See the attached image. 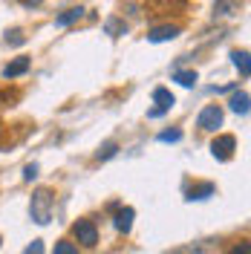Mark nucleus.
<instances>
[{
  "label": "nucleus",
  "mask_w": 251,
  "mask_h": 254,
  "mask_svg": "<svg viewBox=\"0 0 251 254\" xmlns=\"http://www.w3.org/2000/svg\"><path fill=\"white\" fill-rule=\"evenodd\" d=\"M196 125L202 127V130H208V133H214L217 127H222V107H217V104H208V107L199 113Z\"/></svg>",
  "instance_id": "nucleus-2"
},
{
  "label": "nucleus",
  "mask_w": 251,
  "mask_h": 254,
  "mask_svg": "<svg viewBox=\"0 0 251 254\" xmlns=\"http://www.w3.org/2000/svg\"><path fill=\"white\" fill-rule=\"evenodd\" d=\"M214 185L211 182H202V185H193V188L188 190V199H208V196H214Z\"/></svg>",
  "instance_id": "nucleus-14"
},
{
  "label": "nucleus",
  "mask_w": 251,
  "mask_h": 254,
  "mask_svg": "<svg viewBox=\"0 0 251 254\" xmlns=\"http://www.w3.org/2000/svg\"><path fill=\"white\" fill-rule=\"evenodd\" d=\"M55 254H78V249H75L72 243L61 240V243H55Z\"/></svg>",
  "instance_id": "nucleus-18"
},
{
  "label": "nucleus",
  "mask_w": 251,
  "mask_h": 254,
  "mask_svg": "<svg viewBox=\"0 0 251 254\" xmlns=\"http://www.w3.org/2000/svg\"><path fill=\"white\" fill-rule=\"evenodd\" d=\"M116 150H119V144H116V142H107V144H101V147H98L95 159H98V162H104V159L116 156Z\"/></svg>",
  "instance_id": "nucleus-16"
},
{
  "label": "nucleus",
  "mask_w": 251,
  "mask_h": 254,
  "mask_svg": "<svg viewBox=\"0 0 251 254\" xmlns=\"http://www.w3.org/2000/svg\"><path fill=\"white\" fill-rule=\"evenodd\" d=\"M168 254H202V246H185V249H176V252Z\"/></svg>",
  "instance_id": "nucleus-20"
},
{
  "label": "nucleus",
  "mask_w": 251,
  "mask_h": 254,
  "mask_svg": "<svg viewBox=\"0 0 251 254\" xmlns=\"http://www.w3.org/2000/svg\"><path fill=\"white\" fill-rule=\"evenodd\" d=\"M133 217H136V211H133L130 205H127V208H119V211H116V220H113V225H116L122 234H127V231L133 228Z\"/></svg>",
  "instance_id": "nucleus-8"
},
{
  "label": "nucleus",
  "mask_w": 251,
  "mask_h": 254,
  "mask_svg": "<svg viewBox=\"0 0 251 254\" xmlns=\"http://www.w3.org/2000/svg\"><path fill=\"white\" fill-rule=\"evenodd\" d=\"M35 176H38V165H26V171H23V179H26V182H32Z\"/></svg>",
  "instance_id": "nucleus-23"
},
{
  "label": "nucleus",
  "mask_w": 251,
  "mask_h": 254,
  "mask_svg": "<svg viewBox=\"0 0 251 254\" xmlns=\"http://www.w3.org/2000/svg\"><path fill=\"white\" fill-rule=\"evenodd\" d=\"M234 147H237V139L234 136H217L214 142H211V153H214V159H231V153H234Z\"/></svg>",
  "instance_id": "nucleus-4"
},
{
  "label": "nucleus",
  "mask_w": 251,
  "mask_h": 254,
  "mask_svg": "<svg viewBox=\"0 0 251 254\" xmlns=\"http://www.w3.org/2000/svg\"><path fill=\"white\" fill-rule=\"evenodd\" d=\"M228 104H231V110H234V113H240V116H246V113H249V93H246V90H240V93H234V95H231V101H228Z\"/></svg>",
  "instance_id": "nucleus-11"
},
{
  "label": "nucleus",
  "mask_w": 251,
  "mask_h": 254,
  "mask_svg": "<svg viewBox=\"0 0 251 254\" xmlns=\"http://www.w3.org/2000/svg\"><path fill=\"white\" fill-rule=\"evenodd\" d=\"M0 243H3V240H0Z\"/></svg>",
  "instance_id": "nucleus-25"
},
{
  "label": "nucleus",
  "mask_w": 251,
  "mask_h": 254,
  "mask_svg": "<svg viewBox=\"0 0 251 254\" xmlns=\"http://www.w3.org/2000/svg\"><path fill=\"white\" fill-rule=\"evenodd\" d=\"M41 0H23V6H38Z\"/></svg>",
  "instance_id": "nucleus-24"
},
{
  "label": "nucleus",
  "mask_w": 251,
  "mask_h": 254,
  "mask_svg": "<svg viewBox=\"0 0 251 254\" xmlns=\"http://www.w3.org/2000/svg\"><path fill=\"white\" fill-rule=\"evenodd\" d=\"M182 139V130H162L159 133V142H179Z\"/></svg>",
  "instance_id": "nucleus-17"
},
{
  "label": "nucleus",
  "mask_w": 251,
  "mask_h": 254,
  "mask_svg": "<svg viewBox=\"0 0 251 254\" xmlns=\"http://www.w3.org/2000/svg\"><path fill=\"white\" fill-rule=\"evenodd\" d=\"M72 234H75V240L81 246H95L98 243V231H95V225L90 220H78L75 228H72Z\"/></svg>",
  "instance_id": "nucleus-5"
},
{
  "label": "nucleus",
  "mask_w": 251,
  "mask_h": 254,
  "mask_svg": "<svg viewBox=\"0 0 251 254\" xmlns=\"http://www.w3.org/2000/svg\"><path fill=\"white\" fill-rule=\"evenodd\" d=\"M153 101H156V107L147 113L150 119H159V116H165V113H168L173 104H176L173 93H171V90H165V87H156V90H153Z\"/></svg>",
  "instance_id": "nucleus-3"
},
{
  "label": "nucleus",
  "mask_w": 251,
  "mask_h": 254,
  "mask_svg": "<svg viewBox=\"0 0 251 254\" xmlns=\"http://www.w3.org/2000/svg\"><path fill=\"white\" fill-rule=\"evenodd\" d=\"M173 81H179L182 87H193L196 84V72L193 69H176L173 72Z\"/></svg>",
  "instance_id": "nucleus-15"
},
{
  "label": "nucleus",
  "mask_w": 251,
  "mask_h": 254,
  "mask_svg": "<svg viewBox=\"0 0 251 254\" xmlns=\"http://www.w3.org/2000/svg\"><path fill=\"white\" fill-rule=\"evenodd\" d=\"M23 254H44V243H41V240H32V246Z\"/></svg>",
  "instance_id": "nucleus-22"
},
{
  "label": "nucleus",
  "mask_w": 251,
  "mask_h": 254,
  "mask_svg": "<svg viewBox=\"0 0 251 254\" xmlns=\"http://www.w3.org/2000/svg\"><path fill=\"white\" fill-rule=\"evenodd\" d=\"M104 32H107V35H113V38L127 35V23L122 20V17H107V20H104Z\"/></svg>",
  "instance_id": "nucleus-13"
},
{
  "label": "nucleus",
  "mask_w": 251,
  "mask_h": 254,
  "mask_svg": "<svg viewBox=\"0 0 251 254\" xmlns=\"http://www.w3.org/2000/svg\"><path fill=\"white\" fill-rule=\"evenodd\" d=\"M23 41H26V38H23V35H20V32H9V35H6V44H12V47H20V44H23Z\"/></svg>",
  "instance_id": "nucleus-19"
},
{
  "label": "nucleus",
  "mask_w": 251,
  "mask_h": 254,
  "mask_svg": "<svg viewBox=\"0 0 251 254\" xmlns=\"http://www.w3.org/2000/svg\"><path fill=\"white\" fill-rule=\"evenodd\" d=\"M29 66H32V61L26 58V55H17L15 61H9L6 64V69H3V78H20V75H26L29 72Z\"/></svg>",
  "instance_id": "nucleus-6"
},
{
  "label": "nucleus",
  "mask_w": 251,
  "mask_h": 254,
  "mask_svg": "<svg viewBox=\"0 0 251 254\" xmlns=\"http://www.w3.org/2000/svg\"><path fill=\"white\" fill-rule=\"evenodd\" d=\"M179 35H182V29L168 23V26H153L150 35H147V41H150V44H165V41H173V38H179Z\"/></svg>",
  "instance_id": "nucleus-7"
},
{
  "label": "nucleus",
  "mask_w": 251,
  "mask_h": 254,
  "mask_svg": "<svg viewBox=\"0 0 251 254\" xmlns=\"http://www.w3.org/2000/svg\"><path fill=\"white\" fill-rule=\"evenodd\" d=\"M228 254H251V246L249 243H237L234 249H228Z\"/></svg>",
  "instance_id": "nucleus-21"
},
{
  "label": "nucleus",
  "mask_w": 251,
  "mask_h": 254,
  "mask_svg": "<svg viewBox=\"0 0 251 254\" xmlns=\"http://www.w3.org/2000/svg\"><path fill=\"white\" fill-rule=\"evenodd\" d=\"M32 220L38 222V225H47L49 220H52V193H49L47 188H41V190H35L32 193Z\"/></svg>",
  "instance_id": "nucleus-1"
},
{
  "label": "nucleus",
  "mask_w": 251,
  "mask_h": 254,
  "mask_svg": "<svg viewBox=\"0 0 251 254\" xmlns=\"http://www.w3.org/2000/svg\"><path fill=\"white\" fill-rule=\"evenodd\" d=\"M81 17H84V9H81V6H72V9H66L63 15L55 17V23H58V26H69V23L81 20Z\"/></svg>",
  "instance_id": "nucleus-12"
},
{
  "label": "nucleus",
  "mask_w": 251,
  "mask_h": 254,
  "mask_svg": "<svg viewBox=\"0 0 251 254\" xmlns=\"http://www.w3.org/2000/svg\"><path fill=\"white\" fill-rule=\"evenodd\" d=\"M240 6H243V0H217L214 3V15L217 17H231L240 12Z\"/></svg>",
  "instance_id": "nucleus-9"
},
{
  "label": "nucleus",
  "mask_w": 251,
  "mask_h": 254,
  "mask_svg": "<svg viewBox=\"0 0 251 254\" xmlns=\"http://www.w3.org/2000/svg\"><path fill=\"white\" fill-rule=\"evenodd\" d=\"M231 58H234L237 69L243 72V78H249V75H251V61H249V52H246V49H237V52H231Z\"/></svg>",
  "instance_id": "nucleus-10"
}]
</instances>
